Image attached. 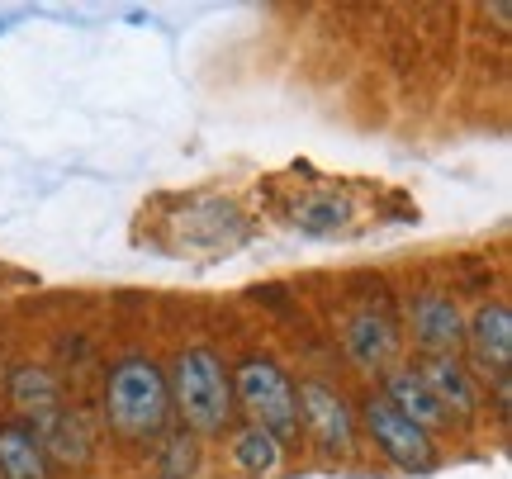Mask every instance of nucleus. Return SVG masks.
Here are the masks:
<instances>
[{
    "instance_id": "9b49d317",
    "label": "nucleus",
    "mask_w": 512,
    "mask_h": 479,
    "mask_svg": "<svg viewBox=\"0 0 512 479\" xmlns=\"http://www.w3.org/2000/svg\"><path fill=\"white\" fill-rule=\"evenodd\" d=\"M380 394H384V399H389L394 408H399L403 418H413V423H418L427 437H432L437 427L451 423V418H446V413L437 408V399L427 394V385L418 380V370H413V366L384 370V389H380Z\"/></svg>"
},
{
    "instance_id": "0eeeda50",
    "label": "nucleus",
    "mask_w": 512,
    "mask_h": 479,
    "mask_svg": "<svg viewBox=\"0 0 512 479\" xmlns=\"http://www.w3.org/2000/svg\"><path fill=\"white\" fill-rule=\"evenodd\" d=\"M418 380L427 385V394L437 399V408L451 418V423H460V418H475L479 413V380L475 370L465 366L460 356H418Z\"/></svg>"
},
{
    "instance_id": "1a4fd4ad",
    "label": "nucleus",
    "mask_w": 512,
    "mask_h": 479,
    "mask_svg": "<svg viewBox=\"0 0 512 479\" xmlns=\"http://www.w3.org/2000/svg\"><path fill=\"white\" fill-rule=\"evenodd\" d=\"M347 356L361 370H394L399 361V328L389 314L375 309H356L347 323Z\"/></svg>"
},
{
    "instance_id": "9d476101",
    "label": "nucleus",
    "mask_w": 512,
    "mask_h": 479,
    "mask_svg": "<svg viewBox=\"0 0 512 479\" xmlns=\"http://www.w3.org/2000/svg\"><path fill=\"white\" fill-rule=\"evenodd\" d=\"M0 479H53L38 432L24 418L0 423Z\"/></svg>"
},
{
    "instance_id": "f8f14e48",
    "label": "nucleus",
    "mask_w": 512,
    "mask_h": 479,
    "mask_svg": "<svg viewBox=\"0 0 512 479\" xmlns=\"http://www.w3.org/2000/svg\"><path fill=\"white\" fill-rule=\"evenodd\" d=\"M10 399H15L19 413L34 418L29 427H43L57 408H62V389H57V380L43 366H19L15 375H10Z\"/></svg>"
},
{
    "instance_id": "7ed1b4c3",
    "label": "nucleus",
    "mask_w": 512,
    "mask_h": 479,
    "mask_svg": "<svg viewBox=\"0 0 512 479\" xmlns=\"http://www.w3.org/2000/svg\"><path fill=\"white\" fill-rule=\"evenodd\" d=\"M233 404L252 418V427L271 432L280 446L299 437V394L271 356H247L233 366Z\"/></svg>"
},
{
    "instance_id": "6e6552de",
    "label": "nucleus",
    "mask_w": 512,
    "mask_h": 479,
    "mask_svg": "<svg viewBox=\"0 0 512 479\" xmlns=\"http://www.w3.org/2000/svg\"><path fill=\"white\" fill-rule=\"evenodd\" d=\"M465 347L475 351V366L494 380H508L512 366V309L503 299L479 304L475 318L465 323Z\"/></svg>"
},
{
    "instance_id": "ddd939ff",
    "label": "nucleus",
    "mask_w": 512,
    "mask_h": 479,
    "mask_svg": "<svg viewBox=\"0 0 512 479\" xmlns=\"http://www.w3.org/2000/svg\"><path fill=\"white\" fill-rule=\"evenodd\" d=\"M38 442H43V456H48V465L62 461V465H86L91 461V432L81 427V418L76 413H67V408H57L53 418L43 427H34Z\"/></svg>"
},
{
    "instance_id": "39448f33",
    "label": "nucleus",
    "mask_w": 512,
    "mask_h": 479,
    "mask_svg": "<svg viewBox=\"0 0 512 479\" xmlns=\"http://www.w3.org/2000/svg\"><path fill=\"white\" fill-rule=\"evenodd\" d=\"M294 394H299V427H309V437L328 456H351L361 427H356V413H351L347 399L323 380H299Z\"/></svg>"
},
{
    "instance_id": "f257e3e1",
    "label": "nucleus",
    "mask_w": 512,
    "mask_h": 479,
    "mask_svg": "<svg viewBox=\"0 0 512 479\" xmlns=\"http://www.w3.org/2000/svg\"><path fill=\"white\" fill-rule=\"evenodd\" d=\"M166 394L190 437H219L233 427V370L214 347H185L166 370Z\"/></svg>"
},
{
    "instance_id": "4468645a",
    "label": "nucleus",
    "mask_w": 512,
    "mask_h": 479,
    "mask_svg": "<svg viewBox=\"0 0 512 479\" xmlns=\"http://www.w3.org/2000/svg\"><path fill=\"white\" fill-rule=\"evenodd\" d=\"M233 461H238L242 475L252 479H266L280 465V442H275L271 432H261V427H242L238 437H233Z\"/></svg>"
},
{
    "instance_id": "2eb2a0df",
    "label": "nucleus",
    "mask_w": 512,
    "mask_h": 479,
    "mask_svg": "<svg viewBox=\"0 0 512 479\" xmlns=\"http://www.w3.org/2000/svg\"><path fill=\"white\" fill-rule=\"evenodd\" d=\"M190 470H195V437H190V432H176V437H171V442H166V461H162V475L166 479H185L190 475Z\"/></svg>"
},
{
    "instance_id": "20e7f679",
    "label": "nucleus",
    "mask_w": 512,
    "mask_h": 479,
    "mask_svg": "<svg viewBox=\"0 0 512 479\" xmlns=\"http://www.w3.org/2000/svg\"><path fill=\"white\" fill-rule=\"evenodd\" d=\"M356 427H366V437L375 442V451H380L394 470H403V475H432L441 465L437 442H432L413 418H403L384 394H370L366 404H361V423Z\"/></svg>"
},
{
    "instance_id": "423d86ee",
    "label": "nucleus",
    "mask_w": 512,
    "mask_h": 479,
    "mask_svg": "<svg viewBox=\"0 0 512 479\" xmlns=\"http://www.w3.org/2000/svg\"><path fill=\"white\" fill-rule=\"evenodd\" d=\"M408 328H413L418 356H456L465 347V314L441 290H427L408 304Z\"/></svg>"
},
{
    "instance_id": "dca6fc26",
    "label": "nucleus",
    "mask_w": 512,
    "mask_h": 479,
    "mask_svg": "<svg viewBox=\"0 0 512 479\" xmlns=\"http://www.w3.org/2000/svg\"><path fill=\"white\" fill-rule=\"evenodd\" d=\"M294 219L304 223V228H313V233H328V228H337V223H342V204H337V200L299 204V214H294Z\"/></svg>"
},
{
    "instance_id": "f03ea898",
    "label": "nucleus",
    "mask_w": 512,
    "mask_h": 479,
    "mask_svg": "<svg viewBox=\"0 0 512 479\" xmlns=\"http://www.w3.org/2000/svg\"><path fill=\"white\" fill-rule=\"evenodd\" d=\"M105 423L124 442H157L171 423L166 370L152 356H124L105 375Z\"/></svg>"
}]
</instances>
